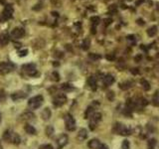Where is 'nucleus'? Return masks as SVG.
Here are the masks:
<instances>
[{
	"label": "nucleus",
	"mask_w": 159,
	"mask_h": 149,
	"mask_svg": "<svg viewBox=\"0 0 159 149\" xmlns=\"http://www.w3.org/2000/svg\"><path fill=\"white\" fill-rule=\"evenodd\" d=\"M3 139L5 141L9 142V143H12V144H15V145H18L20 144L21 142V138L20 136L16 133L14 131H11V130H6L4 131L3 133Z\"/></svg>",
	"instance_id": "1"
},
{
	"label": "nucleus",
	"mask_w": 159,
	"mask_h": 149,
	"mask_svg": "<svg viewBox=\"0 0 159 149\" xmlns=\"http://www.w3.org/2000/svg\"><path fill=\"white\" fill-rule=\"evenodd\" d=\"M44 102V98L42 95H36V96H33L29 99L28 102V106L29 108L34 110V109H37L39 108V107L42 105V103H43Z\"/></svg>",
	"instance_id": "2"
},
{
	"label": "nucleus",
	"mask_w": 159,
	"mask_h": 149,
	"mask_svg": "<svg viewBox=\"0 0 159 149\" xmlns=\"http://www.w3.org/2000/svg\"><path fill=\"white\" fill-rule=\"evenodd\" d=\"M100 120H102V113L100 112H94L93 115L90 117V123H89L90 129L95 130Z\"/></svg>",
	"instance_id": "3"
},
{
	"label": "nucleus",
	"mask_w": 159,
	"mask_h": 149,
	"mask_svg": "<svg viewBox=\"0 0 159 149\" xmlns=\"http://www.w3.org/2000/svg\"><path fill=\"white\" fill-rule=\"evenodd\" d=\"M113 130L118 134H120L122 136H128V135L131 134V130L129 128H127L125 125H123V124H121V123H115Z\"/></svg>",
	"instance_id": "4"
},
{
	"label": "nucleus",
	"mask_w": 159,
	"mask_h": 149,
	"mask_svg": "<svg viewBox=\"0 0 159 149\" xmlns=\"http://www.w3.org/2000/svg\"><path fill=\"white\" fill-rule=\"evenodd\" d=\"M15 65L10 62H1L0 63V74H7L14 71Z\"/></svg>",
	"instance_id": "5"
},
{
	"label": "nucleus",
	"mask_w": 159,
	"mask_h": 149,
	"mask_svg": "<svg viewBox=\"0 0 159 149\" xmlns=\"http://www.w3.org/2000/svg\"><path fill=\"white\" fill-rule=\"evenodd\" d=\"M65 126L68 131H74L76 129V120L71 114L65 115Z\"/></svg>",
	"instance_id": "6"
},
{
	"label": "nucleus",
	"mask_w": 159,
	"mask_h": 149,
	"mask_svg": "<svg viewBox=\"0 0 159 149\" xmlns=\"http://www.w3.org/2000/svg\"><path fill=\"white\" fill-rule=\"evenodd\" d=\"M67 102V96L65 94H57L53 98V104L57 107L62 106Z\"/></svg>",
	"instance_id": "7"
},
{
	"label": "nucleus",
	"mask_w": 159,
	"mask_h": 149,
	"mask_svg": "<svg viewBox=\"0 0 159 149\" xmlns=\"http://www.w3.org/2000/svg\"><path fill=\"white\" fill-rule=\"evenodd\" d=\"M22 70L25 72V74L30 77H35L37 74V69L34 64H26L22 67Z\"/></svg>",
	"instance_id": "8"
},
{
	"label": "nucleus",
	"mask_w": 159,
	"mask_h": 149,
	"mask_svg": "<svg viewBox=\"0 0 159 149\" xmlns=\"http://www.w3.org/2000/svg\"><path fill=\"white\" fill-rule=\"evenodd\" d=\"M69 141V137L66 134H61L59 137L57 138V147L58 149H62Z\"/></svg>",
	"instance_id": "9"
},
{
	"label": "nucleus",
	"mask_w": 159,
	"mask_h": 149,
	"mask_svg": "<svg viewBox=\"0 0 159 149\" xmlns=\"http://www.w3.org/2000/svg\"><path fill=\"white\" fill-rule=\"evenodd\" d=\"M13 16V7L11 5H6L3 10V18L5 20H9Z\"/></svg>",
	"instance_id": "10"
},
{
	"label": "nucleus",
	"mask_w": 159,
	"mask_h": 149,
	"mask_svg": "<svg viewBox=\"0 0 159 149\" xmlns=\"http://www.w3.org/2000/svg\"><path fill=\"white\" fill-rule=\"evenodd\" d=\"M25 35V30L21 27H17L12 30L11 32V36L15 39H19V38H22L23 36Z\"/></svg>",
	"instance_id": "11"
},
{
	"label": "nucleus",
	"mask_w": 159,
	"mask_h": 149,
	"mask_svg": "<svg viewBox=\"0 0 159 149\" xmlns=\"http://www.w3.org/2000/svg\"><path fill=\"white\" fill-rule=\"evenodd\" d=\"M20 117H22V120H25V121H32V120H34L35 119V114L31 112V111H26V112H24Z\"/></svg>",
	"instance_id": "12"
},
{
	"label": "nucleus",
	"mask_w": 159,
	"mask_h": 149,
	"mask_svg": "<svg viewBox=\"0 0 159 149\" xmlns=\"http://www.w3.org/2000/svg\"><path fill=\"white\" fill-rule=\"evenodd\" d=\"M103 81H104V85L105 87L111 86L114 82V78H113V76H111V74H105V76L103 78Z\"/></svg>",
	"instance_id": "13"
},
{
	"label": "nucleus",
	"mask_w": 159,
	"mask_h": 149,
	"mask_svg": "<svg viewBox=\"0 0 159 149\" xmlns=\"http://www.w3.org/2000/svg\"><path fill=\"white\" fill-rule=\"evenodd\" d=\"M100 145H102V143H100V141L98 139H91L89 141L88 143V146L90 148V149H98L100 147Z\"/></svg>",
	"instance_id": "14"
},
{
	"label": "nucleus",
	"mask_w": 159,
	"mask_h": 149,
	"mask_svg": "<svg viewBox=\"0 0 159 149\" xmlns=\"http://www.w3.org/2000/svg\"><path fill=\"white\" fill-rule=\"evenodd\" d=\"M27 96V95L23 93V92H16V93H13L11 95V98L13 101H19V99H23Z\"/></svg>",
	"instance_id": "15"
},
{
	"label": "nucleus",
	"mask_w": 159,
	"mask_h": 149,
	"mask_svg": "<svg viewBox=\"0 0 159 149\" xmlns=\"http://www.w3.org/2000/svg\"><path fill=\"white\" fill-rule=\"evenodd\" d=\"M88 85L90 86V88L93 89V90H96L97 88V79L94 77V76H91L88 79Z\"/></svg>",
	"instance_id": "16"
},
{
	"label": "nucleus",
	"mask_w": 159,
	"mask_h": 149,
	"mask_svg": "<svg viewBox=\"0 0 159 149\" xmlns=\"http://www.w3.org/2000/svg\"><path fill=\"white\" fill-rule=\"evenodd\" d=\"M87 137H88V132H87V130L86 129H81L80 131H79V133H78V136H77V138H78V140L79 141H83L85 139H87Z\"/></svg>",
	"instance_id": "17"
},
{
	"label": "nucleus",
	"mask_w": 159,
	"mask_h": 149,
	"mask_svg": "<svg viewBox=\"0 0 159 149\" xmlns=\"http://www.w3.org/2000/svg\"><path fill=\"white\" fill-rule=\"evenodd\" d=\"M41 116L44 120L50 119V117H51V109H50L49 107H46V108L41 112Z\"/></svg>",
	"instance_id": "18"
},
{
	"label": "nucleus",
	"mask_w": 159,
	"mask_h": 149,
	"mask_svg": "<svg viewBox=\"0 0 159 149\" xmlns=\"http://www.w3.org/2000/svg\"><path fill=\"white\" fill-rule=\"evenodd\" d=\"M9 43V37L7 34H0V46H5Z\"/></svg>",
	"instance_id": "19"
},
{
	"label": "nucleus",
	"mask_w": 159,
	"mask_h": 149,
	"mask_svg": "<svg viewBox=\"0 0 159 149\" xmlns=\"http://www.w3.org/2000/svg\"><path fill=\"white\" fill-rule=\"evenodd\" d=\"M25 131L27 132L28 134H31V135H34V134H36V129L33 127L32 125H30L29 123H27L26 125H25Z\"/></svg>",
	"instance_id": "20"
},
{
	"label": "nucleus",
	"mask_w": 159,
	"mask_h": 149,
	"mask_svg": "<svg viewBox=\"0 0 159 149\" xmlns=\"http://www.w3.org/2000/svg\"><path fill=\"white\" fill-rule=\"evenodd\" d=\"M152 104L154 106H159V92H155V94L153 95L152 97Z\"/></svg>",
	"instance_id": "21"
},
{
	"label": "nucleus",
	"mask_w": 159,
	"mask_h": 149,
	"mask_svg": "<svg viewBox=\"0 0 159 149\" xmlns=\"http://www.w3.org/2000/svg\"><path fill=\"white\" fill-rule=\"evenodd\" d=\"M95 112V108H94V106H89L86 112H85V118H90L91 115H93V113Z\"/></svg>",
	"instance_id": "22"
},
{
	"label": "nucleus",
	"mask_w": 159,
	"mask_h": 149,
	"mask_svg": "<svg viewBox=\"0 0 159 149\" xmlns=\"http://www.w3.org/2000/svg\"><path fill=\"white\" fill-rule=\"evenodd\" d=\"M61 89L64 90V92H71V90L74 89V88L71 84H63L61 86Z\"/></svg>",
	"instance_id": "23"
},
{
	"label": "nucleus",
	"mask_w": 159,
	"mask_h": 149,
	"mask_svg": "<svg viewBox=\"0 0 159 149\" xmlns=\"http://www.w3.org/2000/svg\"><path fill=\"white\" fill-rule=\"evenodd\" d=\"M140 85L142 86V88H143L144 90H149L150 89V85L146 80H143V79L140 80Z\"/></svg>",
	"instance_id": "24"
},
{
	"label": "nucleus",
	"mask_w": 159,
	"mask_h": 149,
	"mask_svg": "<svg viewBox=\"0 0 159 149\" xmlns=\"http://www.w3.org/2000/svg\"><path fill=\"white\" fill-rule=\"evenodd\" d=\"M157 33V27L156 26H152V27H150L148 30H147V34L148 36L150 37H153L155 34Z\"/></svg>",
	"instance_id": "25"
},
{
	"label": "nucleus",
	"mask_w": 159,
	"mask_h": 149,
	"mask_svg": "<svg viewBox=\"0 0 159 149\" xmlns=\"http://www.w3.org/2000/svg\"><path fill=\"white\" fill-rule=\"evenodd\" d=\"M137 103H138V104H139L141 107H144V106L148 105V101H147L146 98H144V97H140V98L138 99Z\"/></svg>",
	"instance_id": "26"
},
{
	"label": "nucleus",
	"mask_w": 159,
	"mask_h": 149,
	"mask_svg": "<svg viewBox=\"0 0 159 149\" xmlns=\"http://www.w3.org/2000/svg\"><path fill=\"white\" fill-rule=\"evenodd\" d=\"M89 58L90 60H93V61H97V60H99V59H102V56L98 55V54H94V53H91L89 55Z\"/></svg>",
	"instance_id": "27"
},
{
	"label": "nucleus",
	"mask_w": 159,
	"mask_h": 149,
	"mask_svg": "<svg viewBox=\"0 0 159 149\" xmlns=\"http://www.w3.org/2000/svg\"><path fill=\"white\" fill-rule=\"evenodd\" d=\"M119 88H120L121 89H123V90H125V89H128V88H130V82H129V81L122 82V84H120V85H119Z\"/></svg>",
	"instance_id": "28"
},
{
	"label": "nucleus",
	"mask_w": 159,
	"mask_h": 149,
	"mask_svg": "<svg viewBox=\"0 0 159 149\" xmlns=\"http://www.w3.org/2000/svg\"><path fill=\"white\" fill-rule=\"evenodd\" d=\"M155 145H156V139L152 138V139H150L148 141V148L149 149H154Z\"/></svg>",
	"instance_id": "29"
},
{
	"label": "nucleus",
	"mask_w": 159,
	"mask_h": 149,
	"mask_svg": "<svg viewBox=\"0 0 159 149\" xmlns=\"http://www.w3.org/2000/svg\"><path fill=\"white\" fill-rule=\"evenodd\" d=\"M90 21H91V23H93L94 26H96V25H97L100 22V19H99L98 16H94V17L90 18Z\"/></svg>",
	"instance_id": "30"
},
{
	"label": "nucleus",
	"mask_w": 159,
	"mask_h": 149,
	"mask_svg": "<svg viewBox=\"0 0 159 149\" xmlns=\"http://www.w3.org/2000/svg\"><path fill=\"white\" fill-rule=\"evenodd\" d=\"M82 48L83 50H88L90 48V41L89 40H85V41H83V44H82Z\"/></svg>",
	"instance_id": "31"
},
{
	"label": "nucleus",
	"mask_w": 159,
	"mask_h": 149,
	"mask_svg": "<svg viewBox=\"0 0 159 149\" xmlns=\"http://www.w3.org/2000/svg\"><path fill=\"white\" fill-rule=\"evenodd\" d=\"M53 134H54V128H53V126H48L47 127V135L49 137H51Z\"/></svg>",
	"instance_id": "32"
},
{
	"label": "nucleus",
	"mask_w": 159,
	"mask_h": 149,
	"mask_svg": "<svg viewBox=\"0 0 159 149\" xmlns=\"http://www.w3.org/2000/svg\"><path fill=\"white\" fill-rule=\"evenodd\" d=\"M129 141L128 140H124V141L122 142V145H121V147H122V149H129Z\"/></svg>",
	"instance_id": "33"
},
{
	"label": "nucleus",
	"mask_w": 159,
	"mask_h": 149,
	"mask_svg": "<svg viewBox=\"0 0 159 149\" xmlns=\"http://www.w3.org/2000/svg\"><path fill=\"white\" fill-rule=\"evenodd\" d=\"M27 54H28V50H27V49L21 50V51H19V52H18V55H19L20 57H25Z\"/></svg>",
	"instance_id": "34"
},
{
	"label": "nucleus",
	"mask_w": 159,
	"mask_h": 149,
	"mask_svg": "<svg viewBox=\"0 0 159 149\" xmlns=\"http://www.w3.org/2000/svg\"><path fill=\"white\" fill-rule=\"evenodd\" d=\"M105 58H106V60H108V61H114L115 60V56L113 54H108V55L105 56Z\"/></svg>",
	"instance_id": "35"
},
{
	"label": "nucleus",
	"mask_w": 159,
	"mask_h": 149,
	"mask_svg": "<svg viewBox=\"0 0 159 149\" xmlns=\"http://www.w3.org/2000/svg\"><path fill=\"white\" fill-rule=\"evenodd\" d=\"M52 80H54V81H58L60 79H59V74H58V73H56V72H54L53 74H52Z\"/></svg>",
	"instance_id": "36"
},
{
	"label": "nucleus",
	"mask_w": 159,
	"mask_h": 149,
	"mask_svg": "<svg viewBox=\"0 0 159 149\" xmlns=\"http://www.w3.org/2000/svg\"><path fill=\"white\" fill-rule=\"evenodd\" d=\"M40 149H54L52 145H50V144H45V145H42L40 146Z\"/></svg>",
	"instance_id": "37"
},
{
	"label": "nucleus",
	"mask_w": 159,
	"mask_h": 149,
	"mask_svg": "<svg viewBox=\"0 0 159 149\" xmlns=\"http://www.w3.org/2000/svg\"><path fill=\"white\" fill-rule=\"evenodd\" d=\"M107 98L110 99V101H113V98H114V94L113 92H110L107 94Z\"/></svg>",
	"instance_id": "38"
},
{
	"label": "nucleus",
	"mask_w": 159,
	"mask_h": 149,
	"mask_svg": "<svg viewBox=\"0 0 159 149\" xmlns=\"http://www.w3.org/2000/svg\"><path fill=\"white\" fill-rule=\"evenodd\" d=\"M141 60H142V55H140V54L134 57V61H135L136 63H139V62H141Z\"/></svg>",
	"instance_id": "39"
},
{
	"label": "nucleus",
	"mask_w": 159,
	"mask_h": 149,
	"mask_svg": "<svg viewBox=\"0 0 159 149\" xmlns=\"http://www.w3.org/2000/svg\"><path fill=\"white\" fill-rule=\"evenodd\" d=\"M111 22H112V19H111V18H106V19H104V25H105V26H108L110 24H111Z\"/></svg>",
	"instance_id": "40"
},
{
	"label": "nucleus",
	"mask_w": 159,
	"mask_h": 149,
	"mask_svg": "<svg viewBox=\"0 0 159 149\" xmlns=\"http://www.w3.org/2000/svg\"><path fill=\"white\" fill-rule=\"evenodd\" d=\"M131 73H132V74H138L139 71H138V69H131Z\"/></svg>",
	"instance_id": "41"
},
{
	"label": "nucleus",
	"mask_w": 159,
	"mask_h": 149,
	"mask_svg": "<svg viewBox=\"0 0 159 149\" xmlns=\"http://www.w3.org/2000/svg\"><path fill=\"white\" fill-rule=\"evenodd\" d=\"M135 39V37L133 36V35H128L127 36V40H129V41H132V40H134Z\"/></svg>",
	"instance_id": "42"
},
{
	"label": "nucleus",
	"mask_w": 159,
	"mask_h": 149,
	"mask_svg": "<svg viewBox=\"0 0 159 149\" xmlns=\"http://www.w3.org/2000/svg\"><path fill=\"white\" fill-rule=\"evenodd\" d=\"M143 2H144V0H137V1L135 2V5L138 6V5H140L141 3H143Z\"/></svg>",
	"instance_id": "43"
},
{
	"label": "nucleus",
	"mask_w": 159,
	"mask_h": 149,
	"mask_svg": "<svg viewBox=\"0 0 159 149\" xmlns=\"http://www.w3.org/2000/svg\"><path fill=\"white\" fill-rule=\"evenodd\" d=\"M137 24L138 25H144V21L142 20V19H138L137 20Z\"/></svg>",
	"instance_id": "44"
},
{
	"label": "nucleus",
	"mask_w": 159,
	"mask_h": 149,
	"mask_svg": "<svg viewBox=\"0 0 159 149\" xmlns=\"http://www.w3.org/2000/svg\"><path fill=\"white\" fill-rule=\"evenodd\" d=\"M98 149H108V147H107L105 144H103V143H102V145H100V147H99Z\"/></svg>",
	"instance_id": "45"
},
{
	"label": "nucleus",
	"mask_w": 159,
	"mask_h": 149,
	"mask_svg": "<svg viewBox=\"0 0 159 149\" xmlns=\"http://www.w3.org/2000/svg\"><path fill=\"white\" fill-rule=\"evenodd\" d=\"M140 49H141V50H144V51H147V49H146V47H145L144 45H141V46H140Z\"/></svg>",
	"instance_id": "46"
},
{
	"label": "nucleus",
	"mask_w": 159,
	"mask_h": 149,
	"mask_svg": "<svg viewBox=\"0 0 159 149\" xmlns=\"http://www.w3.org/2000/svg\"><path fill=\"white\" fill-rule=\"evenodd\" d=\"M91 33H93V34H96V33H97V31H96V28H95V26H94L93 28H91Z\"/></svg>",
	"instance_id": "47"
},
{
	"label": "nucleus",
	"mask_w": 159,
	"mask_h": 149,
	"mask_svg": "<svg viewBox=\"0 0 159 149\" xmlns=\"http://www.w3.org/2000/svg\"><path fill=\"white\" fill-rule=\"evenodd\" d=\"M52 15H54V16H56V17H58V13H57V12H52Z\"/></svg>",
	"instance_id": "48"
},
{
	"label": "nucleus",
	"mask_w": 159,
	"mask_h": 149,
	"mask_svg": "<svg viewBox=\"0 0 159 149\" xmlns=\"http://www.w3.org/2000/svg\"><path fill=\"white\" fill-rule=\"evenodd\" d=\"M156 6H157V10H159V2L156 3Z\"/></svg>",
	"instance_id": "49"
},
{
	"label": "nucleus",
	"mask_w": 159,
	"mask_h": 149,
	"mask_svg": "<svg viewBox=\"0 0 159 149\" xmlns=\"http://www.w3.org/2000/svg\"><path fill=\"white\" fill-rule=\"evenodd\" d=\"M0 121H1V114H0Z\"/></svg>",
	"instance_id": "50"
}]
</instances>
